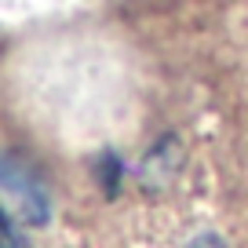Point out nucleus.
Listing matches in <instances>:
<instances>
[{
    "mask_svg": "<svg viewBox=\"0 0 248 248\" xmlns=\"http://www.w3.org/2000/svg\"><path fill=\"white\" fill-rule=\"evenodd\" d=\"M0 197H4V219L18 226H47L51 223V194L40 179L37 164L22 154H4L0 161Z\"/></svg>",
    "mask_w": 248,
    "mask_h": 248,
    "instance_id": "1",
    "label": "nucleus"
},
{
    "mask_svg": "<svg viewBox=\"0 0 248 248\" xmlns=\"http://www.w3.org/2000/svg\"><path fill=\"white\" fill-rule=\"evenodd\" d=\"M179 168H183V142H179L175 132H168V135H161L157 146L139 161L135 179H139V186L150 190V194H164V190L175 183Z\"/></svg>",
    "mask_w": 248,
    "mask_h": 248,
    "instance_id": "2",
    "label": "nucleus"
},
{
    "mask_svg": "<svg viewBox=\"0 0 248 248\" xmlns=\"http://www.w3.org/2000/svg\"><path fill=\"white\" fill-rule=\"evenodd\" d=\"M99 175H102V190H106V197H117V190H121V157L106 154L99 161Z\"/></svg>",
    "mask_w": 248,
    "mask_h": 248,
    "instance_id": "3",
    "label": "nucleus"
},
{
    "mask_svg": "<svg viewBox=\"0 0 248 248\" xmlns=\"http://www.w3.org/2000/svg\"><path fill=\"white\" fill-rule=\"evenodd\" d=\"M4 245L8 248H30V241L22 237V226L11 223V219H4Z\"/></svg>",
    "mask_w": 248,
    "mask_h": 248,
    "instance_id": "4",
    "label": "nucleus"
},
{
    "mask_svg": "<svg viewBox=\"0 0 248 248\" xmlns=\"http://www.w3.org/2000/svg\"><path fill=\"white\" fill-rule=\"evenodd\" d=\"M190 248H230L219 233H201V237H194V245Z\"/></svg>",
    "mask_w": 248,
    "mask_h": 248,
    "instance_id": "5",
    "label": "nucleus"
}]
</instances>
